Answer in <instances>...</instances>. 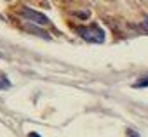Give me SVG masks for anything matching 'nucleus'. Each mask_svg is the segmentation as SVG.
<instances>
[{"mask_svg":"<svg viewBox=\"0 0 148 137\" xmlns=\"http://www.w3.org/2000/svg\"><path fill=\"white\" fill-rule=\"evenodd\" d=\"M30 137H40L38 134H35V132H30Z\"/></svg>","mask_w":148,"mask_h":137,"instance_id":"nucleus-7","label":"nucleus"},{"mask_svg":"<svg viewBox=\"0 0 148 137\" xmlns=\"http://www.w3.org/2000/svg\"><path fill=\"white\" fill-rule=\"evenodd\" d=\"M125 137H139V134L136 130H132V128H127L125 130Z\"/></svg>","mask_w":148,"mask_h":137,"instance_id":"nucleus-6","label":"nucleus"},{"mask_svg":"<svg viewBox=\"0 0 148 137\" xmlns=\"http://www.w3.org/2000/svg\"><path fill=\"white\" fill-rule=\"evenodd\" d=\"M77 31H79V35H80L86 42H91V43H103V42H105V31H103L98 24L80 26Z\"/></svg>","mask_w":148,"mask_h":137,"instance_id":"nucleus-1","label":"nucleus"},{"mask_svg":"<svg viewBox=\"0 0 148 137\" xmlns=\"http://www.w3.org/2000/svg\"><path fill=\"white\" fill-rule=\"evenodd\" d=\"M0 57H2V52H0Z\"/></svg>","mask_w":148,"mask_h":137,"instance_id":"nucleus-8","label":"nucleus"},{"mask_svg":"<svg viewBox=\"0 0 148 137\" xmlns=\"http://www.w3.org/2000/svg\"><path fill=\"white\" fill-rule=\"evenodd\" d=\"M11 89V80L5 75H0V90H7Z\"/></svg>","mask_w":148,"mask_h":137,"instance_id":"nucleus-4","label":"nucleus"},{"mask_svg":"<svg viewBox=\"0 0 148 137\" xmlns=\"http://www.w3.org/2000/svg\"><path fill=\"white\" fill-rule=\"evenodd\" d=\"M132 87H134V89H145V87H148V77L139 78L136 83H132Z\"/></svg>","mask_w":148,"mask_h":137,"instance_id":"nucleus-5","label":"nucleus"},{"mask_svg":"<svg viewBox=\"0 0 148 137\" xmlns=\"http://www.w3.org/2000/svg\"><path fill=\"white\" fill-rule=\"evenodd\" d=\"M26 30H28V31H32V33H35V35H38V37H42V38H45V40H49V35H47L45 31H42V30H38V28H33L32 24H28V26H26Z\"/></svg>","mask_w":148,"mask_h":137,"instance_id":"nucleus-3","label":"nucleus"},{"mask_svg":"<svg viewBox=\"0 0 148 137\" xmlns=\"http://www.w3.org/2000/svg\"><path fill=\"white\" fill-rule=\"evenodd\" d=\"M19 14H21L26 21H32V23H35V24H40V26L49 24V18H47L45 14H42V12H38V11H33V9H30V7L21 9Z\"/></svg>","mask_w":148,"mask_h":137,"instance_id":"nucleus-2","label":"nucleus"}]
</instances>
